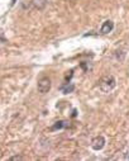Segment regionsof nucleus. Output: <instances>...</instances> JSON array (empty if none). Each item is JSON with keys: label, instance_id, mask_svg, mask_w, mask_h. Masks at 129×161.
Wrapping results in <instances>:
<instances>
[{"label": "nucleus", "instance_id": "0eeeda50", "mask_svg": "<svg viewBox=\"0 0 129 161\" xmlns=\"http://www.w3.org/2000/svg\"><path fill=\"white\" fill-rule=\"evenodd\" d=\"M60 90L63 93V94H68V93H72L75 90V85L72 83H66L64 85H62V86L60 88Z\"/></svg>", "mask_w": 129, "mask_h": 161}, {"label": "nucleus", "instance_id": "f03ea898", "mask_svg": "<svg viewBox=\"0 0 129 161\" xmlns=\"http://www.w3.org/2000/svg\"><path fill=\"white\" fill-rule=\"evenodd\" d=\"M51 80L50 78H42L38 80V85H37V89L41 94H46L51 90Z\"/></svg>", "mask_w": 129, "mask_h": 161}, {"label": "nucleus", "instance_id": "f257e3e1", "mask_svg": "<svg viewBox=\"0 0 129 161\" xmlns=\"http://www.w3.org/2000/svg\"><path fill=\"white\" fill-rule=\"evenodd\" d=\"M115 85H116V80L111 75H106V76L101 78L99 81V86L104 93H110L115 88Z\"/></svg>", "mask_w": 129, "mask_h": 161}, {"label": "nucleus", "instance_id": "20e7f679", "mask_svg": "<svg viewBox=\"0 0 129 161\" xmlns=\"http://www.w3.org/2000/svg\"><path fill=\"white\" fill-rule=\"evenodd\" d=\"M113 29H114V22H113V20H105V22L103 23V25H101V28H100V33L101 34H108V33H110Z\"/></svg>", "mask_w": 129, "mask_h": 161}, {"label": "nucleus", "instance_id": "39448f33", "mask_svg": "<svg viewBox=\"0 0 129 161\" xmlns=\"http://www.w3.org/2000/svg\"><path fill=\"white\" fill-rule=\"evenodd\" d=\"M67 127H70L68 122H66V121H58V122H56L55 124H53V126L51 127V131H56V130H62V128H67Z\"/></svg>", "mask_w": 129, "mask_h": 161}, {"label": "nucleus", "instance_id": "7ed1b4c3", "mask_svg": "<svg viewBox=\"0 0 129 161\" xmlns=\"http://www.w3.org/2000/svg\"><path fill=\"white\" fill-rule=\"evenodd\" d=\"M104 146H105V138L103 136H98L91 141V147H93V150H95V151L103 150Z\"/></svg>", "mask_w": 129, "mask_h": 161}, {"label": "nucleus", "instance_id": "423d86ee", "mask_svg": "<svg viewBox=\"0 0 129 161\" xmlns=\"http://www.w3.org/2000/svg\"><path fill=\"white\" fill-rule=\"evenodd\" d=\"M32 5H33L36 9L43 10L47 5V0H32Z\"/></svg>", "mask_w": 129, "mask_h": 161}, {"label": "nucleus", "instance_id": "6e6552de", "mask_svg": "<svg viewBox=\"0 0 129 161\" xmlns=\"http://www.w3.org/2000/svg\"><path fill=\"white\" fill-rule=\"evenodd\" d=\"M10 160H23V157L22 156H13V157H10Z\"/></svg>", "mask_w": 129, "mask_h": 161}]
</instances>
